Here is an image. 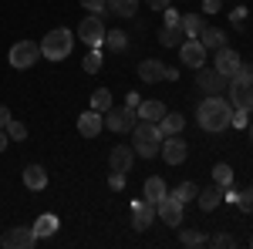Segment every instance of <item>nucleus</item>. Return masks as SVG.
Segmentation results:
<instances>
[{"mask_svg":"<svg viewBox=\"0 0 253 249\" xmlns=\"http://www.w3.org/2000/svg\"><path fill=\"white\" fill-rule=\"evenodd\" d=\"M196 121L203 132H226L233 121V105L223 95H206L196 108Z\"/></svg>","mask_w":253,"mask_h":249,"instance_id":"obj_1","label":"nucleus"},{"mask_svg":"<svg viewBox=\"0 0 253 249\" xmlns=\"http://www.w3.org/2000/svg\"><path fill=\"white\" fill-rule=\"evenodd\" d=\"M230 105L233 108H250L253 111V64H240L230 77Z\"/></svg>","mask_w":253,"mask_h":249,"instance_id":"obj_2","label":"nucleus"},{"mask_svg":"<svg viewBox=\"0 0 253 249\" xmlns=\"http://www.w3.org/2000/svg\"><path fill=\"white\" fill-rule=\"evenodd\" d=\"M135 155L138 158H156L159 148H162V132H159L156 121H135Z\"/></svg>","mask_w":253,"mask_h":249,"instance_id":"obj_3","label":"nucleus"},{"mask_svg":"<svg viewBox=\"0 0 253 249\" xmlns=\"http://www.w3.org/2000/svg\"><path fill=\"white\" fill-rule=\"evenodd\" d=\"M71 51H75V34L68 27H54L51 34H44V40H41V54L47 61H64Z\"/></svg>","mask_w":253,"mask_h":249,"instance_id":"obj_4","label":"nucleus"},{"mask_svg":"<svg viewBox=\"0 0 253 249\" xmlns=\"http://www.w3.org/2000/svg\"><path fill=\"white\" fill-rule=\"evenodd\" d=\"M196 84H199V91H206V95H223L226 88H230V77L219 74L216 68H196Z\"/></svg>","mask_w":253,"mask_h":249,"instance_id":"obj_5","label":"nucleus"},{"mask_svg":"<svg viewBox=\"0 0 253 249\" xmlns=\"http://www.w3.org/2000/svg\"><path fill=\"white\" fill-rule=\"evenodd\" d=\"M38 58H41V44H34V40H17V44L10 47V64H14L17 71L34 68Z\"/></svg>","mask_w":253,"mask_h":249,"instance_id":"obj_6","label":"nucleus"},{"mask_svg":"<svg viewBox=\"0 0 253 249\" xmlns=\"http://www.w3.org/2000/svg\"><path fill=\"white\" fill-rule=\"evenodd\" d=\"M78 37L81 44H88V47H101L105 44V24H101V14H91V17H84L78 24Z\"/></svg>","mask_w":253,"mask_h":249,"instance_id":"obj_7","label":"nucleus"},{"mask_svg":"<svg viewBox=\"0 0 253 249\" xmlns=\"http://www.w3.org/2000/svg\"><path fill=\"white\" fill-rule=\"evenodd\" d=\"M159 152H162V162H166V165H182L186 155H189V145L182 142V135H166Z\"/></svg>","mask_w":253,"mask_h":249,"instance_id":"obj_8","label":"nucleus"},{"mask_svg":"<svg viewBox=\"0 0 253 249\" xmlns=\"http://www.w3.org/2000/svg\"><path fill=\"white\" fill-rule=\"evenodd\" d=\"M156 215L166 222V226H182V202L175 199L172 192H166L156 202Z\"/></svg>","mask_w":253,"mask_h":249,"instance_id":"obj_9","label":"nucleus"},{"mask_svg":"<svg viewBox=\"0 0 253 249\" xmlns=\"http://www.w3.org/2000/svg\"><path fill=\"white\" fill-rule=\"evenodd\" d=\"M34 243H38V236H34L31 226H14V229H7L0 236V246L7 249H31Z\"/></svg>","mask_w":253,"mask_h":249,"instance_id":"obj_10","label":"nucleus"},{"mask_svg":"<svg viewBox=\"0 0 253 249\" xmlns=\"http://www.w3.org/2000/svg\"><path fill=\"white\" fill-rule=\"evenodd\" d=\"M135 108H128V105H122V108H108L105 111V121H108V128L112 132H132L135 128Z\"/></svg>","mask_w":253,"mask_h":249,"instance_id":"obj_11","label":"nucleus"},{"mask_svg":"<svg viewBox=\"0 0 253 249\" xmlns=\"http://www.w3.org/2000/svg\"><path fill=\"white\" fill-rule=\"evenodd\" d=\"M179 58H182V64H189V68H203L206 64V47L199 44V37H186L179 44Z\"/></svg>","mask_w":253,"mask_h":249,"instance_id":"obj_12","label":"nucleus"},{"mask_svg":"<svg viewBox=\"0 0 253 249\" xmlns=\"http://www.w3.org/2000/svg\"><path fill=\"white\" fill-rule=\"evenodd\" d=\"M132 165H135V148L132 145H115L108 152V169L112 172H132Z\"/></svg>","mask_w":253,"mask_h":249,"instance_id":"obj_13","label":"nucleus"},{"mask_svg":"<svg viewBox=\"0 0 253 249\" xmlns=\"http://www.w3.org/2000/svg\"><path fill=\"white\" fill-rule=\"evenodd\" d=\"M152 222H156V202H149V199L132 202V226H135V232L149 229Z\"/></svg>","mask_w":253,"mask_h":249,"instance_id":"obj_14","label":"nucleus"},{"mask_svg":"<svg viewBox=\"0 0 253 249\" xmlns=\"http://www.w3.org/2000/svg\"><path fill=\"white\" fill-rule=\"evenodd\" d=\"M101 128H105V115H101V111H95V108H88V111L78 118V132L84 135V138H98V135H101Z\"/></svg>","mask_w":253,"mask_h":249,"instance_id":"obj_15","label":"nucleus"},{"mask_svg":"<svg viewBox=\"0 0 253 249\" xmlns=\"http://www.w3.org/2000/svg\"><path fill=\"white\" fill-rule=\"evenodd\" d=\"M240 64H243V58H240V54H236L233 47H219V51H216V71H219V74H226V77H233L236 74V68H240Z\"/></svg>","mask_w":253,"mask_h":249,"instance_id":"obj_16","label":"nucleus"},{"mask_svg":"<svg viewBox=\"0 0 253 249\" xmlns=\"http://www.w3.org/2000/svg\"><path fill=\"white\" fill-rule=\"evenodd\" d=\"M199 44H203L206 51H219V47H226V34H223L219 27H210V24H206V27L199 31Z\"/></svg>","mask_w":253,"mask_h":249,"instance_id":"obj_17","label":"nucleus"},{"mask_svg":"<svg viewBox=\"0 0 253 249\" xmlns=\"http://www.w3.org/2000/svg\"><path fill=\"white\" fill-rule=\"evenodd\" d=\"M182 128H186V118L179 115V111H166V115L159 118V132H162V138H166V135H182Z\"/></svg>","mask_w":253,"mask_h":249,"instance_id":"obj_18","label":"nucleus"},{"mask_svg":"<svg viewBox=\"0 0 253 249\" xmlns=\"http://www.w3.org/2000/svg\"><path fill=\"white\" fill-rule=\"evenodd\" d=\"M182 40H186L182 24H166V27L159 31V44H162V47H179Z\"/></svg>","mask_w":253,"mask_h":249,"instance_id":"obj_19","label":"nucleus"},{"mask_svg":"<svg viewBox=\"0 0 253 249\" xmlns=\"http://www.w3.org/2000/svg\"><path fill=\"white\" fill-rule=\"evenodd\" d=\"M24 185L31 192H41L47 185V172H44V165H27L24 169Z\"/></svg>","mask_w":253,"mask_h":249,"instance_id":"obj_20","label":"nucleus"},{"mask_svg":"<svg viewBox=\"0 0 253 249\" xmlns=\"http://www.w3.org/2000/svg\"><path fill=\"white\" fill-rule=\"evenodd\" d=\"M58 226H61L58 215H54V212H44V215H41L31 229H34V236H38V239H47V236H54V232H58Z\"/></svg>","mask_w":253,"mask_h":249,"instance_id":"obj_21","label":"nucleus"},{"mask_svg":"<svg viewBox=\"0 0 253 249\" xmlns=\"http://www.w3.org/2000/svg\"><path fill=\"white\" fill-rule=\"evenodd\" d=\"M196 202H199L203 212H213L216 206L223 202V189H219V185H210V189H203L199 195H196Z\"/></svg>","mask_w":253,"mask_h":249,"instance_id":"obj_22","label":"nucleus"},{"mask_svg":"<svg viewBox=\"0 0 253 249\" xmlns=\"http://www.w3.org/2000/svg\"><path fill=\"white\" fill-rule=\"evenodd\" d=\"M135 115H138V121H156L159 125V118L166 115V108H162V101H142L135 108Z\"/></svg>","mask_w":253,"mask_h":249,"instance_id":"obj_23","label":"nucleus"},{"mask_svg":"<svg viewBox=\"0 0 253 249\" xmlns=\"http://www.w3.org/2000/svg\"><path fill=\"white\" fill-rule=\"evenodd\" d=\"M166 192H169V189H166L162 175H149V178H145V185H142V195H145L149 202H159V199H162Z\"/></svg>","mask_w":253,"mask_h":249,"instance_id":"obj_24","label":"nucleus"},{"mask_svg":"<svg viewBox=\"0 0 253 249\" xmlns=\"http://www.w3.org/2000/svg\"><path fill=\"white\" fill-rule=\"evenodd\" d=\"M162 68H166V64H162V61H142V64H138V77H142V81H145V84H152V81H162Z\"/></svg>","mask_w":253,"mask_h":249,"instance_id":"obj_25","label":"nucleus"},{"mask_svg":"<svg viewBox=\"0 0 253 249\" xmlns=\"http://www.w3.org/2000/svg\"><path fill=\"white\" fill-rule=\"evenodd\" d=\"M101 47H108V51L122 54V51L128 47V34H125V31H105V44H101Z\"/></svg>","mask_w":253,"mask_h":249,"instance_id":"obj_26","label":"nucleus"},{"mask_svg":"<svg viewBox=\"0 0 253 249\" xmlns=\"http://www.w3.org/2000/svg\"><path fill=\"white\" fill-rule=\"evenodd\" d=\"M213 185H219V189H230L233 185V169L226 162H216L213 165Z\"/></svg>","mask_w":253,"mask_h":249,"instance_id":"obj_27","label":"nucleus"},{"mask_svg":"<svg viewBox=\"0 0 253 249\" xmlns=\"http://www.w3.org/2000/svg\"><path fill=\"white\" fill-rule=\"evenodd\" d=\"M203 27H206V17H203V14H182V31H186V37H199Z\"/></svg>","mask_w":253,"mask_h":249,"instance_id":"obj_28","label":"nucleus"},{"mask_svg":"<svg viewBox=\"0 0 253 249\" xmlns=\"http://www.w3.org/2000/svg\"><path fill=\"white\" fill-rule=\"evenodd\" d=\"M108 10L118 14V17H135L138 0H108Z\"/></svg>","mask_w":253,"mask_h":249,"instance_id":"obj_29","label":"nucleus"},{"mask_svg":"<svg viewBox=\"0 0 253 249\" xmlns=\"http://www.w3.org/2000/svg\"><path fill=\"white\" fill-rule=\"evenodd\" d=\"M91 108L105 115V111L112 108V91H108V88H98V91H91Z\"/></svg>","mask_w":253,"mask_h":249,"instance_id":"obj_30","label":"nucleus"},{"mask_svg":"<svg viewBox=\"0 0 253 249\" xmlns=\"http://www.w3.org/2000/svg\"><path fill=\"white\" fill-rule=\"evenodd\" d=\"M81 68H84L88 74H98V71H101V47H91V51L84 54V61H81Z\"/></svg>","mask_w":253,"mask_h":249,"instance_id":"obj_31","label":"nucleus"},{"mask_svg":"<svg viewBox=\"0 0 253 249\" xmlns=\"http://www.w3.org/2000/svg\"><path fill=\"white\" fill-rule=\"evenodd\" d=\"M179 243H182V246H206L210 239H206L199 229H182L179 232Z\"/></svg>","mask_w":253,"mask_h":249,"instance_id":"obj_32","label":"nucleus"},{"mask_svg":"<svg viewBox=\"0 0 253 249\" xmlns=\"http://www.w3.org/2000/svg\"><path fill=\"white\" fill-rule=\"evenodd\" d=\"M175 199L186 206V202H193L196 195H199V189H196V182H182V185H175V192H172Z\"/></svg>","mask_w":253,"mask_h":249,"instance_id":"obj_33","label":"nucleus"},{"mask_svg":"<svg viewBox=\"0 0 253 249\" xmlns=\"http://www.w3.org/2000/svg\"><path fill=\"white\" fill-rule=\"evenodd\" d=\"M3 132L10 135V142H24V138H27V125H24V121H17V118H10Z\"/></svg>","mask_w":253,"mask_h":249,"instance_id":"obj_34","label":"nucleus"},{"mask_svg":"<svg viewBox=\"0 0 253 249\" xmlns=\"http://www.w3.org/2000/svg\"><path fill=\"white\" fill-rule=\"evenodd\" d=\"M236 209H240V212H253V185L236 195Z\"/></svg>","mask_w":253,"mask_h":249,"instance_id":"obj_35","label":"nucleus"},{"mask_svg":"<svg viewBox=\"0 0 253 249\" xmlns=\"http://www.w3.org/2000/svg\"><path fill=\"white\" fill-rule=\"evenodd\" d=\"M250 125V108H233V121L230 128H247Z\"/></svg>","mask_w":253,"mask_h":249,"instance_id":"obj_36","label":"nucleus"},{"mask_svg":"<svg viewBox=\"0 0 253 249\" xmlns=\"http://www.w3.org/2000/svg\"><path fill=\"white\" fill-rule=\"evenodd\" d=\"M78 3L91 14H105V7H108V0H78Z\"/></svg>","mask_w":253,"mask_h":249,"instance_id":"obj_37","label":"nucleus"},{"mask_svg":"<svg viewBox=\"0 0 253 249\" xmlns=\"http://www.w3.org/2000/svg\"><path fill=\"white\" fill-rule=\"evenodd\" d=\"M210 243H213V246H219V249H230V246H236V239H233V236H226V232H216V236L210 239Z\"/></svg>","mask_w":253,"mask_h":249,"instance_id":"obj_38","label":"nucleus"},{"mask_svg":"<svg viewBox=\"0 0 253 249\" xmlns=\"http://www.w3.org/2000/svg\"><path fill=\"white\" fill-rule=\"evenodd\" d=\"M108 189H112V192L125 189V172H112V175H108Z\"/></svg>","mask_w":253,"mask_h":249,"instance_id":"obj_39","label":"nucleus"},{"mask_svg":"<svg viewBox=\"0 0 253 249\" xmlns=\"http://www.w3.org/2000/svg\"><path fill=\"white\" fill-rule=\"evenodd\" d=\"M162 17H166V24H182V14H179V10H175L172 3H169V7H166V10H162Z\"/></svg>","mask_w":253,"mask_h":249,"instance_id":"obj_40","label":"nucleus"},{"mask_svg":"<svg viewBox=\"0 0 253 249\" xmlns=\"http://www.w3.org/2000/svg\"><path fill=\"white\" fill-rule=\"evenodd\" d=\"M223 10V0H203V10L199 14H219Z\"/></svg>","mask_w":253,"mask_h":249,"instance_id":"obj_41","label":"nucleus"},{"mask_svg":"<svg viewBox=\"0 0 253 249\" xmlns=\"http://www.w3.org/2000/svg\"><path fill=\"white\" fill-rule=\"evenodd\" d=\"M230 20H233L236 27H240V24L247 20V7H233V10H230Z\"/></svg>","mask_w":253,"mask_h":249,"instance_id":"obj_42","label":"nucleus"},{"mask_svg":"<svg viewBox=\"0 0 253 249\" xmlns=\"http://www.w3.org/2000/svg\"><path fill=\"white\" fill-rule=\"evenodd\" d=\"M162 77H166V81H175V77H179V68H175V64H166V68H162Z\"/></svg>","mask_w":253,"mask_h":249,"instance_id":"obj_43","label":"nucleus"},{"mask_svg":"<svg viewBox=\"0 0 253 249\" xmlns=\"http://www.w3.org/2000/svg\"><path fill=\"white\" fill-rule=\"evenodd\" d=\"M236 195H240V192H236L233 185H230V189H223V202H230V206H236Z\"/></svg>","mask_w":253,"mask_h":249,"instance_id":"obj_44","label":"nucleus"},{"mask_svg":"<svg viewBox=\"0 0 253 249\" xmlns=\"http://www.w3.org/2000/svg\"><path fill=\"white\" fill-rule=\"evenodd\" d=\"M125 105H128V108H138V105H142V98H138V91H128V98H125Z\"/></svg>","mask_w":253,"mask_h":249,"instance_id":"obj_45","label":"nucleus"},{"mask_svg":"<svg viewBox=\"0 0 253 249\" xmlns=\"http://www.w3.org/2000/svg\"><path fill=\"white\" fill-rule=\"evenodd\" d=\"M7 121H10V108L0 105V128H7Z\"/></svg>","mask_w":253,"mask_h":249,"instance_id":"obj_46","label":"nucleus"},{"mask_svg":"<svg viewBox=\"0 0 253 249\" xmlns=\"http://www.w3.org/2000/svg\"><path fill=\"white\" fill-rule=\"evenodd\" d=\"M145 3H149V7H152V10H166V7H169V3H172V0H145Z\"/></svg>","mask_w":253,"mask_h":249,"instance_id":"obj_47","label":"nucleus"},{"mask_svg":"<svg viewBox=\"0 0 253 249\" xmlns=\"http://www.w3.org/2000/svg\"><path fill=\"white\" fill-rule=\"evenodd\" d=\"M7 145H10V135H7V132H3V128H0V152H3Z\"/></svg>","mask_w":253,"mask_h":249,"instance_id":"obj_48","label":"nucleus"},{"mask_svg":"<svg viewBox=\"0 0 253 249\" xmlns=\"http://www.w3.org/2000/svg\"><path fill=\"white\" fill-rule=\"evenodd\" d=\"M250 138H253V125H250Z\"/></svg>","mask_w":253,"mask_h":249,"instance_id":"obj_49","label":"nucleus"},{"mask_svg":"<svg viewBox=\"0 0 253 249\" xmlns=\"http://www.w3.org/2000/svg\"><path fill=\"white\" fill-rule=\"evenodd\" d=\"M250 246H253V236H250Z\"/></svg>","mask_w":253,"mask_h":249,"instance_id":"obj_50","label":"nucleus"}]
</instances>
